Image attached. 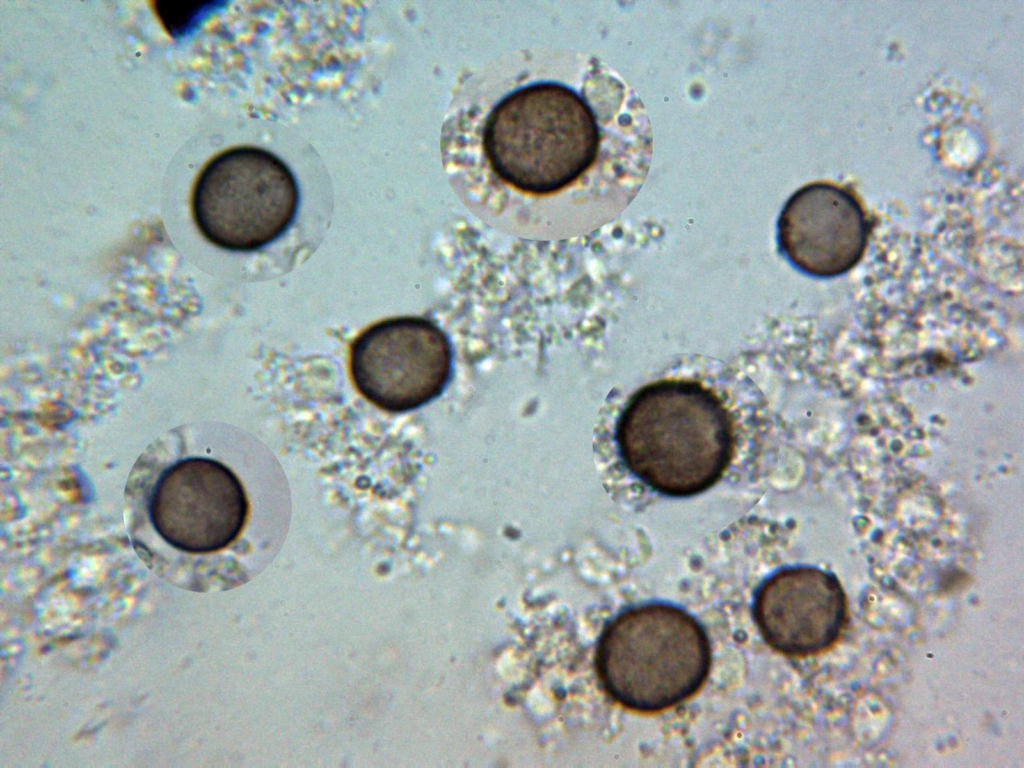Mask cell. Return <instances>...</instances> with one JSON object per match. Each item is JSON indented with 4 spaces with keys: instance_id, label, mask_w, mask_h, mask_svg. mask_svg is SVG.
I'll use <instances>...</instances> for the list:
<instances>
[{
    "instance_id": "6",
    "label": "cell",
    "mask_w": 1024,
    "mask_h": 768,
    "mask_svg": "<svg viewBox=\"0 0 1024 768\" xmlns=\"http://www.w3.org/2000/svg\"><path fill=\"white\" fill-rule=\"evenodd\" d=\"M446 334L433 321L401 316L377 322L351 343V380L377 408L401 413L438 397L451 372Z\"/></svg>"
},
{
    "instance_id": "3",
    "label": "cell",
    "mask_w": 1024,
    "mask_h": 768,
    "mask_svg": "<svg viewBox=\"0 0 1024 768\" xmlns=\"http://www.w3.org/2000/svg\"><path fill=\"white\" fill-rule=\"evenodd\" d=\"M627 469L652 491L690 497L713 487L735 451L732 414L710 388L664 379L635 392L616 428Z\"/></svg>"
},
{
    "instance_id": "8",
    "label": "cell",
    "mask_w": 1024,
    "mask_h": 768,
    "mask_svg": "<svg viewBox=\"0 0 1024 768\" xmlns=\"http://www.w3.org/2000/svg\"><path fill=\"white\" fill-rule=\"evenodd\" d=\"M847 598L833 575L814 568L783 569L757 591L754 616L764 640L788 656L821 653L840 638Z\"/></svg>"
},
{
    "instance_id": "4",
    "label": "cell",
    "mask_w": 1024,
    "mask_h": 768,
    "mask_svg": "<svg viewBox=\"0 0 1024 768\" xmlns=\"http://www.w3.org/2000/svg\"><path fill=\"white\" fill-rule=\"evenodd\" d=\"M596 663L614 701L636 712L655 713L686 701L702 687L711 649L704 629L686 611L645 604L608 624Z\"/></svg>"
},
{
    "instance_id": "7",
    "label": "cell",
    "mask_w": 1024,
    "mask_h": 768,
    "mask_svg": "<svg viewBox=\"0 0 1024 768\" xmlns=\"http://www.w3.org/2000/svg\"><path fill=\"white\" fill-rule=\"evenodd\" d=\"M871 224L847 187L815 182L797 190L778 220L779 244L800 270L832 277L851 270L866 250Z\"/></svg>"
},
{
    "instance_id": "1",
    "label": "cell",
    "mask_w": 1024,
    "mask_h": 768,
    "mask_svg": "<svg viewBox=\"0 0 1024 768\" xmlns=\"http://www.w3.org/2000/svg\"><path fill=\"white\" fill-rule=\"evenodd\" d=\"M635 101L593 56L506 54L456 88L441 132L443 166L469 194L580 204L622 186L640 165Z\"/></svg>"
},
{
    "instance_id": "9",
    "label": "cell",
    "mask_w": 1024,
    "mask_h": 768,
    "mask_svg": "<svg viewBox=\"0 0 1024 768\" xmlns=\"http://www.w3.org/2000/svg\"><path fill=\"white\" fill-rule=\"evenodd\" d=\"M155 11L166 30L174 37L188 34L206 11L204 3L157 1Z\"/></svg>"
},
{
    "instance_id": "5",
    "label": "cell",
    "mask_w": 1024,
    "mask_h": 768,
    "mask_svg": "<svg viewBox=\"0 0 1024 768\" xmlns=\"http://www.w3.org/2000/svg\"><path fill=\"white\" fill-rule=\"evenodd\" d=\"M299 188L290 168L272 152L251 145L214 156L192 191L194 222L213 245L252 252L272 243L290 227Z\"/></svg>"
},
{
    "instance_id": "2",
    "label": "cell",
    "mask_w": 1024,
    "mask_h": 768,
    "mask_svg": "<svg viewBox=\"0 0 1024 768\" xmlns=\"http://www.w3.org/2000/svg\"><path fill=\"white\" fill-rule=\"evenodd\" d=\"M139 461L126 497L133 543L145 560L168 553L169 560H195L225 550L243 533L250 513L243 482L192 446L187 432H168Z\"/></svg>"
}]
</instances>
